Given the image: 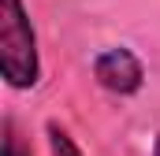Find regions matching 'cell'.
Masks as SVG:
<instances>
[{
    "mask_svg": "<svg viewBox=\"0 0 160 156\" xmlns=\"http://www.w3.org/2000/svg\"><path fill=\"white\" fill-rule=\"evenodd\" d=\"M45 138H48V156H86L78 149V141L56 123V119H48V126H45Z\"/></svg>",
    "mask_w": 160,
    "mask_h": 156,
    "instance_id": "3957f363",
    "label": "cell"
},
{
    "mask_svg": "<svg viewBox=\"0 0 160 156\" xmlns=\"http://www.w3.org/2000/svg\"><path fill=\"white\" fill-rule=\"evenodd\" d=\"M153 156H160V134H157V141H153Z\"/></svg>",
    "mask_w": 160,
    "mask_h": 156,
    "instance_id": "5b68a950",
    "label": "cell"
},
{
    "mask_svg": "<svg viewBox=\"0 0 160 156\" xmlns=\"http://www.w3.org/2000/svg\"><path fill=\"white\" fill-rule=\"evenodd\" d=\"M0 156H34L30 145H22V138L15 130V119H4V149H0Z\"/></svg>",
    "mask_w": 160,
    "mask_h": 156,
    "instance_id": "277c9868",
    "label": "cell"
},
{
    "mask_svg": "<svg viewBox=\"0 0 160 156\" xmlns=\"http://www.w3.org/2000/svg\"><path fill=\"white\" fill-rule=\"evenodd\" d=\"M0 78L15 93H26L41 82L38 30L22 0H0Z\"/></svg>",
    "mask_w": 160,
    "mask_h": 156,
    "instance_id": "6da1fadb",
    "label": "cell"
},
{
    "mask_svg": "<svg viewBox=\"0 0 160 156\" xmlns=\"http://www.w3.org/2000/svg\"><path fill=\"white\" fill-rule=\"evenodd\" d=\"M93 82L104 89V93H116V97H134L142 93L145 85V63L134 48L127 45H112V48H101L89 63Z\"/></svg>",
    "mask_w": 160,
    "mask_h": 156,
    "instance_id": "7a4b0ae2",
    "label": "cell"
}]
</instances>
